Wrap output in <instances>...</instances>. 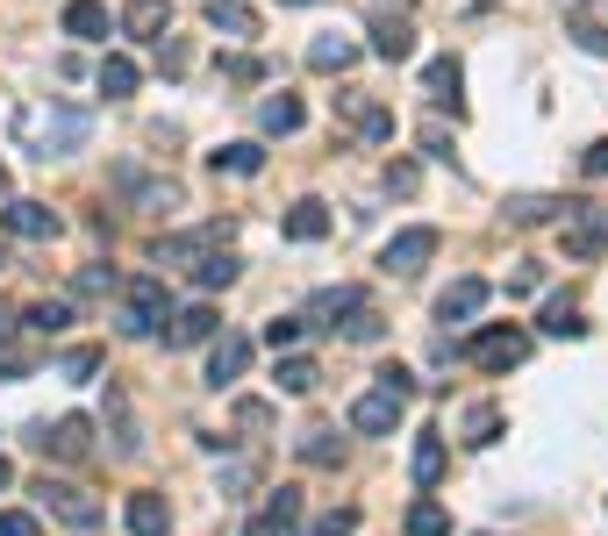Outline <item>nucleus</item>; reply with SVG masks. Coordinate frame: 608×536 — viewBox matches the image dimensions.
I'll list each match as a JSON object with an SVG mask.
<instances>
[{"label":"nucleus","mask_w":608,"mask_h":536,"mask_svg":"<svg viewBox=\"0 0 608 536\" xmlns=\"http://www.w3.org/2000/svg\"><path fill=\"white\" fill-rule=\"evenodd\" d=\"M29 136H36V158H72L94 136V115L86 107H43V115H29Z\"/></svg>","instance_id":"obj_1"},{"label":"nucleus","mask_w":608,"mask_h":536,"mask_svg":"<svg viewBox=\"0 0 608 536\" xmlns=\"http://www.w3.org/2000/svg\"><path fill=\"white\" fill-rule=\"evenodd\" d=\"M465 358H473L480 372H515V365L530 358V336L515 329V322H486V329L465 336Z\"/></svg>","instance_id":"obj_2"},{"label":"nucleus","mask_w":608,"mask_h":536,"mask_svg":"<svg viewBox=\"0 0 608 536\" xmlns=\"http://www.w3.org/2000/svg\"><path fill=\"white\" fill-rule=\"evenodd\" d=\"M172 322V294L165 280H129L122 286V336H158Z\"/></svg>","instance_id":"obj_3"},{"label":"nucleus","mask_w":608,"mask_h":536,"mask_svg":"<svg viewBox=\"0 0 608 536\" xmlns=\"http://www.w3.org/2000/svg\"><path fill=\"white\" fill-rule=\"evenodd\" d=\"M36 501H43V508H51L65 529H80V536H94V529H101V515H108L94 494H86V486H72V480H43V486H36Z\"/></svg>","instance_id":"obj_4"},{"label":"nucleus","mask_w":608,"mask_h":536,"mask_svg":"<svg viewBox=\"0 0 608 536\" xmlns=\"http://www.w3.org/2000/svg\"><path fill=\"white\" fill-rule=\"evenodd\" d=\"M29 443H36L43 458H86V443H94V422H86V416H57V422H29Z\"/></svg>","instance_id":"obj_5"},{"label":"nucleus","mask_w":608,"mask_h":536,"mask_svg":"<svg viewBox=\"0 0 608 536\" xmlns=\"http://www.w3.org/2000/svg\"><path fill=\"white\" fill-rule=\"evenodd\" d=\"M401 416H408V401H401V393H387V387H373V393H358V401H352V429H358V437H394Z\"/></svg>","instance_id":"obj_6"},{"label":"nucleus","mask_w":608,"mask_h":536,"mask_svg":"<svg viewBox=\"0 0 608 536\" xmlns=\"http://www.w3.org/2000/svg\"><path fill=\"white\" fill-rule=\"evenodd\" d=\"M0 229L22 237V243H51L65 222H57V208H43V201H8V208H0Z\"/></svg>","instance_id":"obj_7"},{"label":"nucleus","mask_w":608,"mask_h":536,"mask_svg":"<svg viewBox=\"0 0 608 536\" xmlns=\"http://www.w3.org/2000/svg\"><path fill=\"white\" fill-rule=\"evenodd\" d=\"M430 258H437V229H401V237H387L379 265H387V272H401V280H408V272H422Z\"/></svg>","instance_id":"obj_8"},{"label":"nucleus","mask_w":608,"mask_h":536,"mask_svg":"<svg viewBox=\"0 0 608 536\" xmlns=\"http://www.w3.org/2000/svg\"><path fill=\"white\" fill-rule=\"evenodd\" d=\"M115 187L129 193V201L144 208V214H172V208H179V187H172V179H136V165H122Z\"/></svg>","instance_id":"obj_9"},{"label":"nucleus","mask_w":608,"mask_h":536,"mask_svg":"<svg viewBox=\"0 0 608 536\" xmlns=\"http://www.w3.org/2000/svg\"><path fill=\"white\" fill-rule=\"evenodd\" d=\"M243 372H251V336H237V329H230L216 350H208V387L222 393V387H230V379H243Z\"/></svg>","instance_id":"obj_10"},{"label":"nucleus","mask_w":608,"mask_h":536,"mask_svg":"<svg viewBox=\"0 0 608 536\" xmlns=\"http://www.w3.org/2000/svg\"><path fill=\"white\" fill-rule=\"evenodd\" d=\"M122 29H129L136 43L172 36V0H129V8H122Z\"/></svg>","instance_id":"obj_11"},{"label":"nucleus","mask_w":608,"mask_h":536,"mask_svg":"<svg viewBox=\"0 0 608 536\" xmlns=\"http://www.w3.org/2000/svg\"><path fill=\"white\" fill-rule=\"evenodd\" d=\"M108 29H115L108 0H65V36H80V43H108Z\"/></svg>","instance_id":"obj_12"},{"label":"nucleus","mask_w":608,"mask_h":536,"mask_svg":"<svg viewBox=\"0 0 608 536\" xmlns=\"http://www.w3.org/2000/svg\"><path fill=\"white\" fill-rule=\"evenodd\" d=\"M486 301H494V286H486V280H459V286L437 294V315H444V322H473Z\"/></svg>","instance_id":"obj_13"},{"label":"nucleus","mask_w":608,"mask_h":536,"mask_svg":"<svg viewBox=\"0 0 608 536\" xmlns=\"http://www.w3.org/2000/svg\"><path fill=\"white\" fill-rule=\"evenodd\" d=\"M373 57H387V65H408V57H416V29H408L401 14H379V22H373Z\"/></svg>","instance_id":"obj_14"},{"label":"nucleus","mask_w":608,"mask_h":536,"mask_svg":"<svg viewBox=\"0 0 608 536\" xmlns=\"http://www.w3.org/2000/svg\"><path fill=\"white\" fill-rule=\"evenodd\" d=\"M459 86H465V72H459V57H437V65H430V72H422V94H430L437 107H451V115H465V94H459Z\"/></svg>","instance_id":"obj_15"},{"label":"nucleus","mask_w":608,"mask_h":536,"mask_svg":"<svg viewBox=\"0 0 608 536\" xmlns=\"http://www.w3.org/2000/svg\"><path fill=\"white\" fill-rule=\"evenodd\" d=\"M122 523H129V536H165L172 529V508H165V494H129Z\"/></svg>","instance_id":"obj_16"},{"label":"nucleus","mask_w":608,"mask_h":536,"mask_svg":"<svg viewBox=\"0 0 608 536\" xmlns=\"http://www.w3.org/2000/svg\"><path fill=\"white\" fill-rule=\"evenodd\" d=\"M444 465H451V451H444V437H416V458H408V480L430 494L437 480H444Z\"/></svg>","instance_id":"obj_17"},{"label":"nucleus","mask_w":608,"mask_h":536,"mask_svg":"<svg viewBox=\"0 0 608 536\" xmlns=\"http://www.w3.org/2000/svg\"><path fill=\"white\" fill-rule=\"evenodd\" d=\"M337 107L358 122V136H373V144H387V136H394V115H387L379 101H365V94H337Z\"/></svg>","instance_id":"obj_18"},{"label":"nucleus","mask_w":608,"mask_h":536,"mask_svg":"<svg viewBox=\"0 0 608 536\" xmlns=\"http://www.w3.org/2000/svg\"><path fill=\"white\" fill-rule=\"evenodd\" d=\"M308 65H315V72H352V65H358V43L329 29V36H315V43H308Z\"/></svg>","instance_id":"obj_19"},{"label":"nucleus","mask_w":608,"mask_h":536,"mask_svg":"<svg viewBox=\"0 0 608 536\" xmlns=\"http://www.w3.org/2000/svg\"><path fill=\"white\" fill-rule=\"evenodd\" d=\"M580 201H558V193H515L509 201V222H558V214H573Z\"/></svg>","instance_id":"obj_20"},{"label":"nucleus","mask_w":608,"mask_h":536,"mask_svg":"<svg viewBox=\"0 0 608 536\" xmlns=\"http://www.w3.org/2000/svg\"><path fill=\"white\" fill-rule=\"evenodd\" d=\"M286 237H294V243H323L329 237V208L323 201H294V208H286Z\"/></svg>","instance_id":"obj_21"},{"label":"nucleus","mask_w":608,"mask_h":536,"mask_svg":"<svg viewBox=\"0 0 608 536\" xmlns=\"http://www.w3.org/2000/svg\"><path fill=\"white\" fill-rule=\"evenodd\" d=\"M573 214H580V208H573ZM601 251H608V222H601V214H580V222L566 229V258H601Z\"/></svg>","instance_id":"obj_22"},{"label":"nucleus","mask_w":608,"mask_h":536,"mask_svg":"<svg viewBox=\"0 0 608 536\" xmlns=\"http://www.w3.org/2000/svg\"><path fill=\"white\" fill-rule=\"evenodd\" d=\"M208 22H216V36H258V14L243 8V0H208Z\"/></svg>","instance_id":"obj_23"},{"label":"nucleus","mask_w":608,"mask_h":536,"mask_svg":"<svg viewBox=\"0 0 608 536\" xmlns=\"http://www.w3.org/2000/svg\"><path fill=\"white\" fill-rule=\"evenodd\" d=\"M459 437L473 443V451H486V443L501 437V408H494V401H473V408L459 416Z\"/></svg>","instance_id":"obj_24"},{"label":"nucleus","mask_w":608,"mask_h":536,"mask_svg":"<svg viewBox=\"0 0 608 536\" xmlns=\"http://www.w3.org/2000/svg\"><path fill=\"white\" fill-rule=\"evenodd\" d=\"M365 308V286H323V294L308 301V315H323L329 329H337V315H358Z\"/></svg>","instance_id":"obj_25"},{"label":"nucleus","mask_w":608,"mask_h":536,"mask_svg":"<svg viewBox=\"0 0 608 536\" xmlns=\"http://www.w3.org/2000/svg\"><path fill=\"white\" fill-rule=\"evenodd\" d=\"M216 329H222V315L208 308V301H193L187 315H172V344H208Z\"/></svg>","instance_id":"obj_26"},{"label":"nucleus","mask_w":608,"mask_h":536,"mask_svg":"<svg viewBox=\"0 0 608 536\" xmlns=\"http://www.w3.org/2000/svg\"><path fill=\"white\" fill-rule=\"evenodd\" d=\"M208 165H216V172H230V179H258V172H265V150H258V144H222Z\"/></svg>","instance_id":"obj_27"},{"label":"nucleus","mask_w":608,"mask_h":536,"mask_svg":"<svg viewBox=\"0 0 608 536\" xmlns=\"http://www.w3.org/2000/svg\"><path fill=\"white\" fill-rule=\"evenodd\" d=\"M216 237H222V222H216V229H193V237H165V243H158V265H193V258H201Z\"/></svg>","instance_id":"obj_28"},{"label":"nucleus","mask_w":608,"mask_h":536,"mask_svg":"<svg viewBox=\"0 0 608 536\" xmlns=\"http://www.w3.org/2000/svg\"><path fill=\"white\" fill-rule=\"evenodd\" d=\"M258 122H265V136H294L308 115H301V101H294V94H272L265 107H258Z\"/></svg>","instance_id":"obj_29"},{"label":"nucleus","mask_w":608,"mask_h":536,"mask_svg":"<svg viewBox=\"0 0 608 536\" xmlns=\"http://www.w3.org/2000/svg\"><path fill=\"white\" fill-rule=\"evenodd\" d=\"M22 329H29V336H57V329H72V301H36V308L22 315Z\"/></svg>","instance_id":"obj_30"},{"label":"nucleus","mask_w":608,"mask_h":536,"mask_svg":"<svg viewBox=\"0 0 608 536\" xmlns=\"http://www.w3.org/2000/svg\"><path fill=\"white\" fill-rule=\"evenodd\" d=\"M101 94H108V101H129L136 94V57H101Z\"/></svg>","instance_id":"obj_31"},{"label":"nucleus","mask_w":608,"mask_h":536,"mask_svg":"<svg viewBox=\"0 0 608 536\" xmlns=\"http://www.w3.org/2000/svg\"><path fill=\"white\" fill-rule=\"evenodd\" d=\"M301 458H308V465H337L344 437H337V429H301Z\"/></svg>","instance_id":"obj_32"},{"label":"nucleus","mask_w":608,"mask_h":536,"mask_svg":"<svg viewBox=\"0 0 608 536\" xmlns=\"http://www.w3.org/2000/svg\"><path fill=\"white\" fill-rule=\"evenodd\" d=\"M315 387H323L315 358H280V393H315Z\"/></svg>","instance_id":"obj_33"},{"label":"nucleus","mask_w":608,"mask_h":536,"mask_svg":"<svg viewBox=\"0 0 608 536\" xmlns=\"http://www.w3.org/2000/svg\"><path fill=\"white\" fill-rule=\"evenodd\" d=\"M193 280H201V294H216V286L237 280V258H230V251H208L201 265H193Z\"/></svg>","instance_id":"obj_34"},{"label":"nucleus","mask_w":608,"mask_h":536,"mask_svg":"<svg viewBox=\"0 0 608 536\" xmlns=\"http://www.w3.org/2000/svg\"><path fill=\"white\" fill-rule=\"evenodd\" d=\"M94 372H101V350H94V344H80V350H65V358H57V379H72V387H86Z\"/></svg>","instance_id":"obj_35"},{"label":"nucleus","mask_w":608,"mask_h":536,"mask_svg":"<svg viewBox=\"0 0 608 536\" xmlns=\"http://www.w3.org/2000/svg\"><path fill=\"white\" fill-rule=\"evenodd\" d=\"M537 329H544V336H587V322H580V308H573V301H552Z\"/></svg>","instance_id":"obj_36"},{"label":"nucleus","mask_w":608,"mask_h":536,"mask_svg":"<svg viewBox=\"0 0 608 536\" xmlns=\"http://www.w3.org/2000/svg\"><path fill=\"white\" fill-rule=\"evenodd\" d=\"M408 536H451V515L437 508V501H416V508H408Z\"/></svg>","instance_id":"obj_37"},{"label":"nucleus","mask_w":608,"mask_h":536,"mask_svg":"<svg viewBox=\"0 0 608 536\" xmlns=\"http://www.w3.org/2000/svg\"><path fill=\"white\" fill-rule=\"evenodd\" d=\"M265 515L280 523L286 536H294V523H301V486H272V501H265Z\"/></svg>","instance_id":"obj_38"},{"label":"nucleus","mask_w":608,"mask_h":536,"mask_svg":"<svg viewBox=\"0 0 608 536\" xmlns=\"http://www.w3.org/2000/svg\"><path fill=\"white\" fill-rule=\"evenodd\" d=\"M301 336H308V322H301V315H272L265 322V350H294Z\"/></svg>","instance_id":"obj_39"},{"label":"nucleus","mask_w":608,"mask_h":536,"mask_svg":"<svg viewBox=\"0 0 608 536\" xmlns=\"http://www.w3.org/2000/svg\"><path fill=\"white\" fill-rule=\"evenodd\" d=\"M108 408H115V451L136 458V451H144V437H136V422H129V401H122V393H108Z\"/></svg>","instance_id":"obj_40"},{"label":"nucleus","mask_w":608,"mask_h":536,"mask_svg":"<svg viewBox=\"0 0 608 536\" xmlns=\"http://www.w3.org/2000/svg\"><path fill=\"white\" fill-rule=\"evenodd\" d=\"M379 329H387V322H379L373 301H365L358 315H344V336H352V344H379Z\"/></svg>","instance_id":"obj_41"},{"label":"nucleus","mask_w":608,"mask_h":536,"mask_svg":"<svg viewBox=\"0 0 608 536\" xmlns=\"http://www.w3.org/2000/svg\"><path fill=\"white\" fill-rule=\"evenodd\" d=\"M379 387H387V393H401V401H416V372H408V365H379Z\"/></svg>","instance_id":"obj_42"},{"label":"nucleus","mask_w":608,"mask_h":536,"mask_svg":"<svg viewBox=\"0 0 608 536\" xmlns=\"http://www.w3.org/2000/svg\"><path fill=\"white\" fill-rule=\"evenodd\" d=\"M352 529H358V508H329V515H323V523H315L308 536H352Z\"/></svg>","instance_id":"obj_43"},{"label":"nucleus","mask_w":608,"mask_h":536,"mask_svg":"<svg viewBox=\"0 0 608 536\" xmlns=\"http://www.w3.org/2000/svg\"><path fill=\"white\" fill-rule=\"evenodd\" d=\"M251 480H258V465H251V458H237V465H222V494H251Z\"/></svg>","instance_id":"obj_44"},{"label":"nucleus","mask_w":608,"mask_h":536,"mask_svg":"<svg viewBox=\"0 0 608 536\" xmlns=\"http://www.w3.org/2000/svg\"><path fill=\"white\" fill-rule=\"evenodd\" d=\"M80 294H122V280H115L108 265H86L80 272Z\"/></svg>","instance_id":"obj_45"},{"label":"nucleus","mask_w":608,"mask_h":536,"mask_svg":"<svg viewBox=\"0 0 608 536\" xmlns=\"http://www.w3.org/2000/svg\"><path fill=\"white\" fill-rule=\"evenodd\" d=\"M29 365H36V358H29V350H22V344H0V379H22V372H29Z\"/></svg>","instance_id":"obj_46"},{"label":"nucleus","mask_w":608,"mask_h":536,"mask_svg":"<svg viewBox=\"0 0 608 536\" xmlns=\"http://www.w3.org/2000/svg\"><path fill=\"white\" fill-rule=\"evenodd\" d=\"M0 536H36V515L29 508H0Z\"/></svg>","instance_id":"obj_47"},{"label":"nucleus","mask_w":608,"mask_h":536,"mask_svg":"<svg viewBox=\"0 0 608 536\" xmlns=\"http://www.w3.org/2000/svg\"><path fill=\"white\" fill-rule=\"evenodd\" d=\"M237 429H272V408L265 401H237Z\"/></svg>","instance_id":"obj_48"},{"label":"nucleus","mask_w":608,"mask_h":536,"mask_svg":"<svg viewBox=\"0 0 608 536\" xmlns=\"http://www.w3.org/2000/svg\"><path fill=\"white\" fill-rule=\"evenodd\" d=\"M573 43H580V51H595V57H608V29H595V22L573 29Z\"/></svg>","instance_id":"obj_49"},{"label":"nucleus","mask_w":608,"mask_h":536,"mask_svg":"<svg viewBox=\"0 0 608 536\" xmlns=\"http://www.w3.org/2000/svg\"><path fill=\"white\" fill-rule=\"evenodd\" d=\"M222 80H258V57H216Z\"/></svg>","instance_id":"obj_50"},{"label":"nucleus","mask_w":608,"mask_h":536,"mask_svg":"<svg viewBox=\"0 0 608 536\" xmlns=\"http://www.w3.org/2000/svg\"><path fill=\"white\" fill-rule=\"evenodd\" d=\"M422 158H437V165H451V136H444V129H422Z\"/></svg>","instance_id":"obj_51"},{"label":"nucleus","mask_w":608,"mask_h":536,"mask_svg":"<svg viewBox=\"0 0 608 536\" xmlns=\"http://www.w3.org/2000/svg\"><path fill=\"white\" fill-rule=\"evenodd\" d=\"M387 193H416V165H387Z\"/></svg>","instance_id":"obj_52"},{"label":"nucleus","mask_w":608,"mask_h":536,"mask_svg":"<svg viewBox=\"0 0 608 536\" xmlns=\"http://www.w3.org/2000/svg\"><path fill=\"white\" fill-rule=\"evenodd\" d=\"M580 165H587V179H601V172H608V136H601V144H587V158H580Z\"/></svg>","instance_id":"obj_53"},{"label":"nucleus","mask_w":608,"mask_h":536,"mask_svg":"<svg viewBox=\"0 0 608 536\" xmlns=\"http://www.w3.org/2000/svg\"><path fill=\"white\" fill-rule=\"evenodd\" d=\"M243 536H286V529H280V523H272V515H258V523H251V529H243Z\"/></svg>","instance_id":"obj_54"},{"label":"nucleus","mask_w":608,"mask_h":536,"mask_svg":"<svg viewBox=\"0 0 608 536\" xmlns=\"http://www.w3.org/2000/svg\"><path fill=\"white\" fill-rule=\"evenodd\" d=\"M8 486H14V465H8V458H0V494H8Z\"/></svg>","instance_id":"obj_55"},{"label":"nucleus","mask_w":608,"mask_h":536,"mask_svg":"<svg viewBox=\"0 0 608 536\" xmlns=\"http://www.w3.org/2000/svg\"><path fill=\"white\" fill-rule=\"evenodd\" d=\"M286 8H308V0H286Z\"/></svg>","instance_id":"obj_56"},{"label":"nucleus","mask_w":608,"mask_h":536,"mask_svg":"<svg viewBox=\"0 0 608 536\" xmlns=\"http://www.w3.org/2000/svg\"><path fill=\"white\" fill-rule=\"evenodd\" d=\"M0 265H8V251H0Z\"/></svg>","instance_id":"obj_57"}]
</instances>
